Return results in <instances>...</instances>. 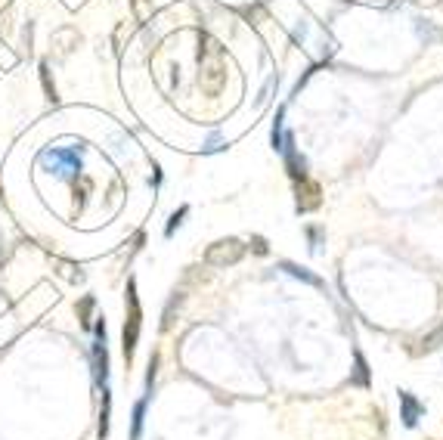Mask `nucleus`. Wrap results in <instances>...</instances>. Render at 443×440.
Listing matches in <instances>:
<instances>
[{
    "instance_id": "nucleus-21",
    "label": "nucleus",
    "mask_w": 443,
    "mask_h": 440,
    "mask_svg": "<svg viewBox=\"0 0 443 440\" xmlns=\"http://www.w3.org/2000/svg\"><path fill=\"white\" fill-rule=\"evenodd\" d=\"M223 146H227V143H223L220 133H211V140H208V146H205V152H217V149H223Z\"/></svg>"
},
{
    "instance_id": "nucleus-17",
    "label": "nucleus",
    "mask_w": 443,
    "mask_h": 440,
    "mask_svg": "<svg viewBox=\"0 0 443 440\" xmlns=\"http://www.w3.org/2000/svg\"><path fill=\"white\" fill-rule=\"evenodd\" d=\"M93 307H96V298H93V295H87L84 301L78 304V320H81V326H84V329L93 326L90 320H96V316H90V314H93Z\"/></svg>"
},
{
    "instance_id": "nucleus-3",
    "label": "nucleus",
    "mask_w": 443,
    "mask_h": 440,
    "mask_svg": "<svg viewBox=\"0 0 443 440\" xmlns=\"http://www.w3.org/2000/svg\"><path fill=\"white\" fill-rule=\"evenodd\" d=\"M37 162L41 164L53 162L50 174L62 177V180H68V183H78L81 171H84V164H81V149H41Z\"/></svg>"
},
{
    "instance_id": "nucleus-1",
    "label": "nucleus",
    "mask_w": 443,
    "mask_h": 440,
    "mask_svg": "<svg viewBox=\"0 0 443 440\" xmlns=\"http://www.w3.org/2000/svg\"><path fill=\"white\" fill-rule=\"evenodd\" d=\"M127 316H124V332H121V350H124V360L131 363L137 354L140 344V332H143V307H140V295H137V279H127Z\"/></svg>"
},
{
    "instance_id": "nucleus-6",
    "label": "nucleus",
    "mask_w": 443,
    "mask_h": 440,
    "mask_svg": "<svg viewBox=\"0 0 443 440\" xmlns=\"http://www.w3.org/2000/svg\"><path fill=\"white\" fill-rule=\"evenodd\" d=\"M282 164H285L292 183L310 177V171H307V158L301 155V149L294 146V133L292 131H285V140H282Z\"/></svg>"
},
{
    "instance_id": "nucleus-2",
    "label": "nucleus",
    "mask_w": 443,
    "mask_h": 440,
    "mask_svg": "<svg viewBox=\"0 0 443 440\" xmlns=\"http://www.w3.org/2000/svg\"><path fill=\"white\" fill-rule=\"evenodd\" d=\"M90 372L96 388H109V344H106V316H96L93 344H90Z\"/></svg>"
},
{
    "instance_id": "nucleus-10",
    "label": "nucleus",
    "mask_w": 443,
    "mask_h": 440,
    "mask_svg": "<svg viewBox=\"0 0 443 440\" xmlns=\"http://www.w3.org/2000/svg\"><path fill=\"white\" fill-rule=\"evenodd\" d=\"M152 397H143L133 403V416H131V440L143 437V422H146V406H149Z\"/></svg>"
},
{
    "instance_id": "nucleus-4",
    "label": "nucleus",
    "mask_w": 443,
    "mask_h": 440,
    "mask_svg": "<svg viewBox=\"0 0 443 440\" xmlns=\"http://www.w3.org/2000/svg\"><path fill=\"white\" fill-rule=\"evenodd\" d=\"M248 245L242 239H236V236H227V239H217L208 245V251H205V264L214 267V270H227V267H236L242 258H245Z\"/></svg>"
},
{
    "instance_id": "nucleus-23",
    "label": "nucleus",
    "mask_w": 443,
    "mask_h": 440,
    "mask_svg": "<svg viewBox=\"0 0 443 440\" xmlns=\"http://www.w3.org/2000/svg\"><path fill=\"white\" fill-rule=\"evenodd\" d=\"M0 208H3V199H0Z\"/></svg>"
},
{
    "instance_id": "nucleus-22",
    "label": "nucleus",
    "mask_w": 443,
    "mask_h": 440,
    "mask_svg": "<svg viewBox=\"0 0 443 440\" xmlns=\"http://www.w3.org/2000/svg\"><path fill=\"white\" fill-rule=\"evenodd\" d=\"M0 245H3V242H0ZM0 270H3V258H0Z\"/></svg>"
},
{
    "instance_id": "nucleus-7",
    "label": "nucleus",
    "mask_w": 443,
    "mask_h": 440,
    "mask_svg": "<svg viewBox=\"0 0 443 440\" xmlns=\"http://www.w3.org/2000/svg\"><path fill=\"white\" fill-rule=\"evenodd\" d=\"M422 416H425V403H419L413 391H400V419H403V425H406V428H415Z\"/></svg>"
},
{
    "instance_id": "nucleus-5",
    "label": "nucleus",
    "mask_w": 443,
    "mask_h": 440,
    "mask_svg": "<svg viewBox=\"0 0 443 440\" xmlns=\"http://www.w3.org/2000/svg\"><path fill=\"white\" fill-rule=\"evenodd\" d=\"M323 205V189L313 177H304V180H294V208L298 214H310Z\"/></svg>"
},
{
    "instance_id": "nucleus-13",
    "label": "nucleus",
    "mask_w": 443,
    "mask_h": 440,
    "mask_svg": "<svg viewBox=\"0 0 443 440\" xmlns=\"http://www.w3.org/2000/svg\"><path fill=\"white\" fill-rule=\"evenodd\" d=\"M282 121H285V106L276 112L273 131H270V146H273V152H282V140H285V127H282Z\"/></svg>"
},
{
    "instance_id": "nucleus-16",
    "label": "nucleus",
    "mask_w": 443,
    "mask_h": 440,
    "mask_svg": "<svg viewBox=\"0 0 443 440\" xmlns=\"http://www.w3.org/2000/svg\"><path fill=\"white\" fill-rule=\"evenodd\" d=\"M304 236L310 239V251L317 254V251H319V245L326 242V227H317V223H307V227H304Z\"/></svg>"
},
{
    "instance_id": "nucleus-12",
    "label": "nucleus",
    "mask_w": 443,
    "mask_h": 440,
    "mask_svg": "<svg viewBox=\"0 0 443 440\" xmlns=\"http://www.w3.org/2000/svg\"><path fill=\"white\" fill-rule=\"evenodd\" d=\"M440 344H443V323H440V326L434 329V332H428V335L422 338V344H419V347H413V354H415V356H419V354H434Z\"/></svg>"
},
{
    "instance_id": "nucleus-14",
    "label": "nucleus",
    "mask_w": 443,
    "mask_h": 440,
    "mask_svg": "<svg viewBox=\"0 0 443 440\" xmlns=\"http://www.w3.org/2000/svg\"><path fill=\"white\" fill-rule=\"evenodd\" d=\"M180 304H183V291H174L164 307V320H162V332H171L174 329V314H180Z\"/></svg>"
},
{
    "instance_id": "nucleus-9",
    "label": "nucleus",
    "mask_w": 443,
    "mask_h": 440,
    "mask_svg": "<svg viewBox=\"0 0 443 440\" xmlns=\"http://www.w3.org/2000/svg\"><path fill=\"white\" fill-rule=\"evenodd\" d=\"M350 385H357V388H369L372 385L369 363H366L363 350H354V375H350Z\"/></svg>"
},
{
    "instance_id": "nucleus-15",
    "label": "nucleus",
    "mask_w": 443,
    "mask_h": 440,
    "mask_svg": "<svg viewBox=\"0 0 443 440\" xmlns=\"http://www.w3.org/2000/svg\"><path fill=\"white\" fill-rule=\"evenodd\" d=\"M189 218V205H180L174 214L168 218V223H164V239H174V233L180 227H183V220Z\"/></svg>"
},
{
    "instance_id": "nucleus-19",
    "label": "nucleus",
    "mask_w": 443,
    "mask_h": 440,
    "mask_svg": "<svg viewBox=\"0 0 443 440\" xmlns=\"http://www.w3.org/2000/svg\"><path fill=\"white\" fill-rule=\"evenodd\" d=\"M158 363H162V356L152 354V356H149V366H146V397H152V388H155V375H158Z\"/></svg>"
},
{
    "instance_id": "nucleus-18",
    "label": "nucleus",
    "mask_w": 443,
    "mask_h": 440,
    "mask_svg": "<svg viewBox=\"0 0 443 440\" xmlns=\"http://www.w3.org/2000/svg\"><path fill=\"white\" fill-rule=\"evenodd\" d=\"M41 84H44V93H47L50 103H59V97H56V84H53V78H50V66H47V62H41Z\"/></svg>"
},
{
    "instance_id": "nucleus-11",
    "label": "nucleus",
    "mask_w": 443,
    "mask_h": 440,
    "mask_svg": "<svg viewBox=\"0 0 443 440\" xmlns=\"http://www.w3.org/2000/svg\"><path fill=\"white\" fill-rule=\"evenodd\" d=\"M109 422H112V391L102 388V406H100V440L109 437Z\"/></svg>"
},
{
    "instance_id": "nucleus-20",
    "label": "nucleus",
    "mask_w": 443,
    "mask_h": 440,
    "mask_svg": "<svg viewBox=\"0 0 443 440\" xmlns=\"http://www.w3.org/2000/svg\"><path fill=\"white\" fill-rule=\"evenodd\" d=\"M248 248H252L254 254H270V245L264 236H252V242H248Z\"/></svg>"
},
{
    "instance_id": "nucleus-8",
    "label": "nucleus",
    "mask_w": 443,
    "mask_h": 440,
    "mask_svg": "<svg viewBox=\"0 0 443 440\" xmlns=\"http://www.w3.org/2000/svg\"><path fill=\"white\" fill-rule=\"evenodd\" d=\"M279 270H285L288 276H294V279H301V283H307V285H313V289H323V279L317 276V273H310L307 267H298V264H292V260H282L279 264Z\"/></svg>"
}]
</instances>
